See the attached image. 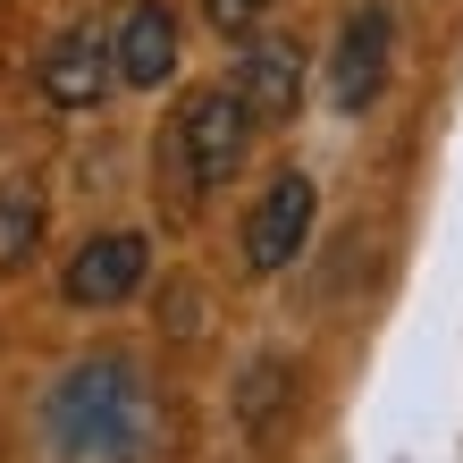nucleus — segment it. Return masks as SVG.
<instances>
[{
  "label": "nucleus",
  "instance_id": "obj_1",
  "mask_svg": "<svg viewBox=\"0 0 463 463\" xmlns=\"http://www.w3.org/2000/svg\"><path fill=\"white\" fill-rule=\"evenodd\" d=\"M43 430H51V455L60 463H144L152 439V396L135 363L101 354V363H76L43 404Z\"/></svg>",
  "mask_w": 463,
  "mask_h": 463
},
{
  "label": "nucleus",
  "instance_id": "obj_2",
  "mask_svg": "<svg viewBox=\"0 0 463 463\" xmlns=\"http://www.w3.org/2000/svg\"><path fill=\"white\" fill-rule=\"evenodd\" d=\"M253 110H244L236 85H203L185 93V110L169 118V135H160V160H169V185L177 194H211V185H228L244 169V152H253Z\"/></svg>",
  "mask_w": 463,
  "mask_h": 463
},
{
  "label": "nucleus",
  "instance_id": "obj_3",
  "mask_svg": "<svg viewBox=\"0 0 463 463\" xmlns=\"http://www.w3.org/2000/svg\"><path fill=\"white\" fill-rule=\"evenodd\" d=\"M312 220H320V185L304 169H279L253 194V211H244V269H253V279H279L312 244Z\"/></svg>",
  "mask_w": 463,
  "mask_h": 463
},
{
  "label": "nucleus",
  "instance_id": "obj_4",
  "mask_svg": "<svg viewBox=\"0 0 463 463\" xmlns=\"http://www.w3.org/2000/svg\"><path fill=\"white\" fill-rule=\"evenodd\" d=\"M388 68H396V9H388V0L345 9L337 51H329V101H337L345 118H363L371 101L388 93Z\"/></svg>",
  "mask_w": 463,
  "mask_h": 463
},
{
  "label": "nucleus",
  "instance_id": "obj_5",
  "mask_svg": "<svg viewBox=\"0 0 463 463\" xmlns=\"http://www.w3.org/2000/svg\"><path fill=\"white\" fill-rule=\"evenodd\" d=\"M34 85L51 110H101V93L118 85V51L101 25H68L60 43H43V60H34Z\"/></svg>",
  "mask_w": 463,
  "mask_h": 463
},
{
  "label": "nucleus",
  "instance_id": "obj_6",
  "mask_svg": "<svg viewBox=\"0 0 463 463\" xmlns=\"http://www.w3.org/2000/svg\"><path fill=\"white\" fill-rule=\"evenodd\" d=\"M144 269H152V244L144 236H93V244H76V261L60 269V295L76 312H110V304H127L135 287H144Z\"/></svg>",
  "mask_w": 463,
  "mask_h": 463
},
{
  "label": "nucleus",
  "instance_id": "obj_7",
  "mask_svg": "<svg viewBox=\"0 0 463 463\" xmlns=\"http://www.w3.org/2000/svg\"><path fill=\"white\" fill-rule=\"evenodd\" d=\"M228 85L244 93V110H253L261 127H287L295 110H304V51H295L287 34H244Z\"/></svg>",
  "mask_w": 463,
  "mask_h": 463
},
{
  "label": "nucleus",
  "instance_id": "obj_8",
  "mask_svg": "<svg viewBox=\"0 0 463 463\" xmlns=\"http://www.w3.org/2000/svg\"><path fill=\"white\" fill-rule=\"evenodd\" d=\"M110 51H118V85L160 93L177 76V9L169 0H135V9L110 25Z\"/></svg>",
  "mask_w": 463,
  "mask_h": 463
},
{
  "label": "nucleus",
  "instance_id": "obj_9",
  "mask_svg": "<svg viewBox=\"0 0 463 463\" xmlns=\"http://www.w3.org/2000/svg\"><path fill=\"white\" fill-rule=\"evenodd\" d=\"M43 244V194L34 185H0V269H17Z\"/></svg>",
  "mask_w": 463,
  "mask_h": 463
},
{
  "label": "nucleus",
  "instance_id": "obj_10",
  "mask_svg": "<svg viewBox=\"0 0 463 463\" xmlns=\"http://www.w3.org/2000/svg\"><path fill=\"white\" fill-rule=\"evenodd\" d=\"M261 9H269V0H203V17L220 25V34H253Z\"/></svg>",
  "mask_w": 463,
  "mask_h": 463
}]
</instances>
